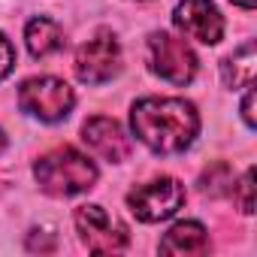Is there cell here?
<instances>
[{"mask_svg": "<svg viewBox=\"0 0 257 257\" xmlns=\"http://www.w3.org/2000/svg\"><path fill=\"white\" fill-rule=\"evenodd\" d=\"M131 127L155 155H182L200 134V115L182 97H143L131 109Z\"/></svg>", "mask_w": 257, "mask_h": 257, "instance_id": "1", "label": "cell"}, {"mask_svg": "<svg viewBox=\"0 0 257 257\" xmlns=\"http://www.w3.org/2000/svg\"><path fill=\"white\" fill-rule=\"evenodd\" d=\"M34 176L40 182V188L52 197H73L82 194L88 188H94L97 182V164L82 155L73 146H61L52 149L49 155H43L34 167Z\"/></svg>", "mask_w": 257, "mask_h": 257, "instance_id": "2", "label": "cell"}, {"mask_svg": "<svg viewBox=\"0 0 257 257\" xmlns=\"http://www.w3.org/2000/svg\"><path fill=\"white\" fill-rule=\"evenodd\" d=\"M76 103L73 88L55 76H34L19 88V106L40 121H61Z\"/></svg>", "mask_w": 257, "mask_h": 257, "instance_id": "3", "label": "cell"}, {"mask_svg": "<svg viewBox=\"0 0 257 257\" xmlns=\"http://www.w3.org/2000/svg\"><path fill=\"white\" fill-rule=\"evenodd\" d=\"M185 203V185L173 176H161L155 182L137 185L131 194H127V206L131 212L146 221V224H158L167 221L170 215H176Z\"/></svg>", "mask_w": 257, "mask_h": 257, "instance_id": "4", "label": "cell"}, {"mask_svg": "<svg viewBox=\"0 0 257 257\" xmlns=\"http://www.w3.org/2000/svg\"><path fill=\"white\" fill-rule=\"evenodd\" d=\"M149 64H152V73H158L173 85H188L197 76V55L185 40L167 31H155L149 37Z\"/></svg>", "mask_w": 257, "mask_h": 257, "instance_id": "5", "label": "cell"}, {"mask_svg": "<svg viewBox=\"0 0 257 257\" xmlns=\"http://www.w3.org/2000/svg\"><path fill=\"white\" fill-rule=\"evenodd\" d=\"M76 230L91 254L124 251L127 242H131L127 227L118 218H112L103 206H79L76 209Z\"/></svg>", "mask_w": 257, "mask_h": 257, "instance_id": "6", "label": "cell"}, {"mask_svg": "<svg viewBox=\"0 0 257 257\" xmlns=\"http://www.w3.org/2000/svg\"><path fill=\"white\" fill-rule=\"evenodd\" d=\"M76 76L85 85H103L109 82L118 70H121V46L115 40V34L100 31L94 40L82 43L76 52Z\"/></svg>", "mask_w": 257, "mask_h": 257, "instance_id": "7", "label": "cell"}, {"mask_svg": "<svg viewBox=\"0 0 257 257\" xmlns=\"http://www.w3.org/2000/svg\"><path fill=\"white\" fill-rule=\"evenodd\" d=\"M173 22L185 37L206 43V46H215L224 37V19L212 0H182L176 7Z\"/></svg>", "mask_w": 257, "mask_h": 257, "instance_id": "8", "label": "cell"}, {"mask_svg": "<svg viewBox=\"0 0 257 257\" xmlns=\"http://www.w3.org/2000/svg\"><path fill=\"white\" fill-rule=\"evenodd\" d=\"M82 140L97 158H103L109 164L127 161V155L134 149L131 137L124 134V127L115 118H106V115H94V118H88L82 124Z\"/></svg>", "mask_w": 257, "mask_h": 257, "instance_id": "9", "label": "cell"}, {"mask_svg": "<svg viewBox=\"0 0 257 257\" xmlns=\"http://www.w3.org/2000/svg\"><path fill=\"white\" fill-rule=\"evenodd\" d=\"M206 251H209V233L197 221H179L161 239V254H206Z\"/></svg>", "mask_w": 257, "mask_h": 257, "instance_id": "10", "label": "cell"}, {"mask_svg": "<svg viewBox=\"0 0 257 257\" xmlns=\"http://www.w3.org/2000/svg\"><path fill=\"white\" fill-rule=\"evenodd\" d=\"M25 43L34 58H49L64 49V31L52 19H34L25 28Z\"/></svg>", "mask_w": 257, "mask_h": 257, "instance_id": "11", "label": "cell"}, {"mask_svg": "<svg viewBox=\"0 0 257 257\" xmlns=\"http://www.w3.org/2000/svg\"><path fill=\"white\" fill-rule=\"evenodd\" d=\"M254 73H257V49H254V43H245L242 49H236L221 64V76H224L227 88H248V85H254Z\"/></svg>", "mask_w": 257, "mask_h": 257, "instance_id": "12", "label": "cell"}, {"mask_svg": "<svg viewBox=\"0 0 257 257\" xmlns=\"http://www.w3.org/2000/svg\"><path fill=\"white\" fill-rule=\"evenodd\" d=\"M200 188H203V194H209V197H224V194H230V191H233V173H230V167H227V164L209 167V173L200 179Z\"/></svg>", "mask_w": 257, "mask_h": 257, "instance_id": "13", "label": "cell"}, {"mask_svg": "<svg viewBox=\"0 0 257 257\" xmlns=\"http://www.w3.org/2000/svg\"><path fill=\"white\" fill-rule=\"evenodd\" d=\"M233 188H236V194H239V209H242L245 215H251V212H254V170H245L242 179H239Z\"/></svg>", "mask_w": 257, "mask_h": 257, "instance_id": "14", "label": "cell"}, {"mask_svg": "<svg viewBox=\"0 0 257 257\" xmlns=\"http://www.w3.org/2000/svg\"><path fill=\"white\" fill-rule=\"evenodd\" d=\"M13 67H16V49L4 34H0V79H7L13 73Z\"/></svg>", "mask_w": 257, "mask_h": 257, "instance_id": "15", "label": "cell"}, {"mask_svg": "<svg viewBox=\"0 0 257 257\" xmlns=\"http://www.w3.org/2000/svg\"><path fill=\"white\" fill-rule=\"evenodd\" d=\"M28 248H31V251H37V248H40V251H55V239H52L46 230H34L31 239H28Z\"/></svg>", "mask_w": 257, "mask_h": 257, "instance_id": "16", "label": "cell"}, {"mask_svg": "<svg viewBox=\"0 0 257 257\" xmlns=\"http://www.w3.org/2000/svg\"><path fill=\"white\" fill-rule=\"evenodd\" d=\"M242 118H245L248 127H254V91H251V85H248L245 100H242Z\"/></svg>", "mask_w": 257, "mask_h": 257, "instance_id": "17", "label": "cell"}, {"mask_svg": "<svg viewBox=\"0 0 257 257\" xmlns=\"http://www.w3.org/2000/svg\"><path fill=\"white\" fill-rule=\"evenodd\" d=\"M233 4H239V7H245V10H254L257 0H233Z\"/></svg>", "mask_w": 257, "mask_h": 257, "instance_id": "18", "label": "cell"}, {"mask_svg": "<svg viewBox=\"0 0 257 257\" xmlns=\"http://www.w3.org/2000/svg\"><path fill=\"white\" fill-rule=\"evenodd\" d=\"M4 146H7V137H4V131H0V152H4Z\"/></svg>", "mask_w": 257, "mask_h": 257, "instance_id": "19", "label": "cell"}]
</instances>
